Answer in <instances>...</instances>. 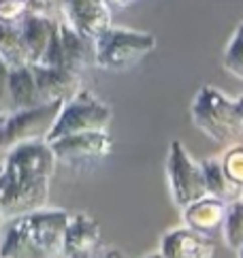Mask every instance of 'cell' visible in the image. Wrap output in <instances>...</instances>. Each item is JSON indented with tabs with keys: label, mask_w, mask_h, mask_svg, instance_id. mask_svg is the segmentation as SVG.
<instances>
[{
	"label": "cell",
	"mask_w": 243,
	"mask_h": 258,
	"mask_svg": "<svg viewBox=\"0 0 243 258\" xmlns=\"http://www.w3.org/2000/svg\"><path fill=\"white\" fill-rule=\"evenodd\" d=\"M222 64L232 77L243 81V22L237 26L235 34H232V39L228 41L226 49H224Z\"/></svg>",
	"instance_id": "20"
},
{
	"label": "cell",
	"mask_w": 243,
	"mask_h": 258,
	"mask_svg": "<svg viewBox=\"0 0 243 258\" xmlns=\"http://www.w3.org/2000/svg\"><path fill=\"white\" fill-rule=\"evenodd\" d=\"M166 177L175 205L184 209L194 201L207 197L201 162H196L181 141H171L169 156H166Z\"/></svg>",
	"instance_id": "7"
},
{
	"label": "cell",
	"mask_w": 243,
	"mask_h": 258,
	"mask_svg": "<svg viewBox=\"0 0 243 258\" xmlns=\"http://www.w3.org/2000/svg\"><path fill=\"white\" fill-rule=\"evenodd\" d=\"M113 11L105 0H62L60 20L67 22L75 32L94 41L111 26Z\"/></svg>",
	"instance_id": "9"
},
{
	"label": "cell",
	"mask_w": 243,
	"mask_h": 258,
	"mask_svg": "<svg viewBox=\"0 0 243 258\" xmlns=\"http://www.w3.org/2000/svg\"><path fill=\"white\" fill-rule=\"evenodd\" d=\"M145 258H164L160 252H158V254H149V256H145Z\"/></svg>",
	"instance_id": "28"
},
{
	"label": "cell",
	"mask_w": 243,
	"mask_h": 258,
	"mask_svg": "<svg viewBox=\"0 0 243 258\" xmlns=\"http://www.w3.org/2000/svg\"><path fill=\"white\" fill-rule=\"evenodd\" d=\"M190 117L192 124L218 145H228L243 133V119L237 111L235 100L213 86H203L196 92L190 107Z\"/></svg>",
	"instance_id": "3"
},
{
	"label": "cell",
	"mask_w": 243,
	"mask_h": 258,
	"mask_svg": "<svg viewBox=\"0 0 243 258\" xmlns=\"http://www.w3.org/2000/svg\"><path fill=\"white\" fill-rule=\"evenodd\" d=\"M58 164L71 169H88L102 162L113 152V139L107 131H88L69 135L49 143Z\"/></svg>",
	"instance_id": "8"
},
{
	"label": "cell",
	"mask_w": 243,
	"mask_h": 258,
	"mask_svg": "<svg viewBox=\"0 0 243 258\" xmlns=\"http://www.w3.org/2000/svg\"><path fill=\"white\" fill-rule=\"evenodd\" d=\"M235 105H237V111H239V115H241V119H243V94L235 100Z\"/></svg>",
	"instance_id": "26"
},
{
	"label": "cell",
	"mask_w": 243,
	"mask_h": 258,
	"mask_svg": "<svg viewBox=\"0 0 243 258\" xmlns=\"http://www.w3.org/2000/svg\"><path fill=\"white\" fill-rule=\"evenodd\" d=\"M9 71L11 69L0 60V115H9L13 111L11 94H9Z\"/></svg>",
	"instance_id": "22"
},
{
	"label": "cell",
	"mask_w": 243,
	"mask_h": 258,
	"mask_svg": "<svg viewBox=\"0 0 243 258\" xmlns=\"http://www.w3.org/2000/svg\"><path fill=\"white\" fill-rule=\"evenodd\" d=\"M111 119H113L111 107L102 103L90 90L79 88L69 100L62 103V109L47 137V143L62 139V137H69V135H77V133L107 131Z\"/></svg>",
	"instance_id": "5"
},
{
	"label": "cell",
	"mask_w": 243,
	"mask_h": 258,
	"mask_svg": "<svg viewBox=\"0 0 243 258\" xmlns=\"http://www.w3.org/2000/svg\"><path fill=\"white\" fill-rule=\"evenodd\" d=\"M237 252H239V258H243V245L239 247V250H237Z\"/></svg>",
	"instance_id": "29"
},
{
	"label": "cell",
	"mask_w": 243,
	"mask_h": 258,
	"mask_svg": "<svg viewBox=\"0 0 243 258\" xmlns=\"http://www.w3.org/2000/svg\"><path fill=\"white\" fill-rule=\"evenodd\" d=\"M60 109L62 100H53V103L17 109V111L5 115L3 124H0V156H5L15 145L47 141Z\"/></svg>",
	"instance_id": "6"
},
{
	"label": "cell",
	"mask_w": 243,
	"mask_h": 258,
	"mask_svg": "<svg viewBox=\"0 0 243 258\" xmlns=\"http://www.w3.org/2000/svg\"><path fill=\"white\" fill-rule=\"evenodd\" d=\"M58 160L47 141H30L11 147L3 156L0 171V211L7 218L43 209Z\"/></svg>",
	"instance_id": "1"
},
{
	"label": "cell",
	"mask_w": 243,
	"mask_h": 258,
	"mask_svg": "<svg viewBox=\"0 0 243 258\" xmlns=\"http://www.w3.org/2000/svg\"><path fill=\"white\" fill-rule=\"evenodd\" d=\"M201 171H203V179H205V190H207L209 197L220 199L224 203H230L239 197L241 188H237L235 183L226 177V173L222 169V162L218 158L203 160Z\"/></svg>",
	"instance_id": "17"
},
{
	"label": "cell",
	"mask_w": 243,
	"mask_h": 258,
	"mask_svg": "<svg viewBox=\"0 0 243 258\" xmlns=\"http://www.w3.org/2000/svg\"><path fill=\"white\" fill-rule=\"evenodd\" d=\"M28 3V11L32 13H41V15H49L60 20V5L62 0H26Z\"/></svg>",
	"instance_id": "23"
},
{
	"label": "cell",
	"mask_w": 243,
	"mask_h": 258,
	"mask_svg": "<svg viewBox=\"0 0 243 258\" xmlns=\"http://www.w3.org/2000/svg\"><path fill=\"white\" fill-rule=\"evenodd\" d=\"M102 247V233L98 222L92 216L73 214L69 216L67 228L62 237V252L64 258H98Z\"/></svg>",
	"instance_id": "10"
},
{
	"label": "cell",
	"mask_w": 243,
	"mask_h": 258,
	"mask_svg": "<svg viewBox=\"0 0 243 258\" xmlns=\"http://www.w3.org/2000/svg\"><path fill=\"white\" fill-rule=\"evenodd\" d=\"M9 94H11L13 111H17V109H28V107L43 105L30 64L9 71Z\"/></svg>",
	"instance_id": "16"
},
{
	"label": "cell",
	"mask_w": 243,
	"mask_h": 258,
	"mask_svg": "<svg viewBox=\"0 0 243 258\" xmlns=\"http://www.w3.org/2000/svg\"><path fill=\"white\" fill-rule=\"evenodd\" d=\"M224 214H226V203L209 195L184 207V220L188 222V228L203 235H209L220 228L224 222Z\"/></svg>",
	"instance_id": "15"
},
{
	"label": "cell",
	"mask_w": 243,
	"mask_h": 258,
	"mask_svg": "<svg viewBox=\"0 0 243 258\" xmlns=\"http://www.w3.org/2000/svg\"><path fill=\"white\" fill-rule=\"evenodd\" d=\"M105 3L109 5V9L111 11H122V9H128V7H133L137 0H105Z\"/></svg>",
	"instance_id": "24"
},
{
	"label": "cell",
	"mask_w": 243,
	"mask_h": 258,
	"mask_svg": "<svg viewBox=\"0 0 243 258\" xmlns=\"http://www.w3.org/2000/svg\"><path fill=\"white\" fill-rule=\"evenodd\" d=\"M164 258H213L216 243L207 235L196 233L192 228H173L162 237Z\"/></svg>",
	"instance_id": "13"
},
{
	"label": "cell",
	"mask_w": 243,
	"mask_h": 258,
	"mask_svg": "<svg viewBox=\"0 0 243 258\" xmlns=\"http://www.w3.org/2000/svg\"><path fill=\"white\" fill-rule=\"evenodd\" d=\"M34 73V81L39 88V96L43 103L53 100H69L81 88V75L62 67H47V64H30Z\"/></svg>",
	"instance_id": "11"
},
{
	"label": "cell",
	"mask_w": 243,
	"mask_h": 258,
	"mask_svg": "<svg viewBox=\"0 0 243 258\" xmlns=\"http://www.w3.org/2000/svg\"><path fill=\"white\" fill-rule=\"evenodd\" d=\"M156 49L152 32L119 28L111 24L94 39V64L100 71L126 73Z\"/></svg>",
	"instance_id": "4"
},
{
	"label": "cell",
	"mask_w": 243,
	"mask_h": 258,
	"mask_svg": "<svg viewBox=\"0 0 243 258\" xmlns=\"http://www.w3.org/2000/svg\"><path fill=\"white\" fill-rule=\"evenodd\" d=\"M98 258H126V256H124V252H122V250H109V252H105Z\"/></svg>",
	"instance_id": "25"
},
{
	"label": "cell",
	"mask_w": 243,
	"mask_h": 258,
	"mask_svg": "<svg viewBox=\"0 0 243 258\" xmlns=\"http://www.w3.org/2000/svg\"><path fill=\"white\" fill-rule=\"evenodd\" d=\"M17 28H20L28 60H30V64H36V62H41L45 51H47V45L51 41L55 28H58V20L49 17V15L28 11L22 20L17 22Z\"/></svg>",
	"instance_id": "14"
},
{
	"label": "cell",
	"mask_w": 243,
	"mask_h": 258,
	"mask_svg": "<svg viewBox=\"0 0 243 258\" xmlns=\"http://www.w3.org/2000/svg\"><path fill=\"white\" fill-rule=\"evenodd\" d=\"M5 222H7V216L3 214V211H0V228H3V224H5Z\"/></svg>",
	"instance_id": "27"
},
{
	"label": "cell",
	"mask_w": 243,
	"mask_h": 258,
	"mask_svg": "<svg viewBox=\"0 0 243 258\" xmlns=\"http://www.w3.org/2000/svg\"><path fill=\"white\" fill-rule=\"evenodd\" d=\"M58 58L62 69L81 75L94 64V41L81 36L67 22L58 20Z\"/></svg>",
	"instance_id": "12"
},
{
	"label": "cell",
	"mask_w": 243,
	"mask_h": 258,
	"mask_svg": "<svg viewBox=\"0 0 243 258\" xmlns=\"http://www.w3.org/2000/svg\"><path fill=\"white\" fill-rule=\"evenodd\" d=\"M0 60H3L9 69L30 64L17 24L0 22Z\"/></svg>",
	"instance_id": "18"
},
{
	"label": "cell",
	"mask_w": 243,
	"mask_h": 258,
	"mask_svg": "<svg viewBox=\"0 0 243 258\" xmlns=\"http://www.w3.org/2000/svg\"><path fill=\"white\" fill-rule=\"evenodd\" d=\"M69 216L43 207L7 218L0 228V258H58Z\"/></svg>",
	"instance_id": "2"
},
{
	"label": "cell",
	"mask_w": 243,
	"mask_h": 258,
	"mask_svg": "<svg viewBox=\"0 0 243 258\" xmlns=\"http://www.w3.org/2000/svg\"><path fill=\"white\" fill-rule=\"evenodd\" d=\"M222 169L226 173V177L235 183L237 188L243 190V145H232L230 150L224 154Z\"/></svg>",
	"instance_id": "21"
},
{
	"label": "cell",
	"mask_w": 243,
	"mask_h": 258,
	"mask_svg": "<svg viewBox=\"0 0 243 258\" xmlns=\"http://www.w3.org/2000/svg\"><path fill=\"white\" fill-rule=\"evenodd\" d=\"M224 239H226V245L232 250H239L243 245V201L235 199L228 205L226 203V214H224Z\"/></svg>",
	"instance_id": "19"
},
{
	"label": "cell",
	"mask_w": 243,
	"mask_h": 258,
	"mask_svg": "<svg viewBox=\"0 0 243 258\" xmlns=\"http://www.w3.org/2000/svg\"><path fill=\"white\" fill-rule=\"evenodd\" d=\"M3 119H5V115H0V124H3Z\"/></svg>",
	"instance_id": "31"
},
{
	"label": "cell",
	"mask_w": 243,
	"mask_h": 258,
	"mask_svg": "<svg viewBox=\"0 0 243 258\" xmlns=\"http://www.w3.org/2000/svg\"><path fill=\"white\" fill-rule=\"evenodd\" d=\"M0 171H3V156H0Z\"/></svg>",
	"instance_id": "30"
}]
</instances>
